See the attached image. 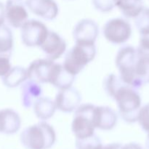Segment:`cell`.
I'll list each match as a JSON object with an SVG mask.
<instances>
[{
  "mask_svg": "<svg viewBox=\"0 0 149 149\" xmlns=\"http://www.w3.org/2000/svg\"><path fill=\"white\" fill-rule=\"evenodd\" d=\"M103 88L108 95L116 101L119 115L125 122L135 123L138 121L142 103L138 89L125 83L114 74L105 77Z\"/></svg>",
  "mask_w": 149,
  "mask_h": 149,
  "instance_id": "1",
  "label": "cell"
},
{
  "mask_svg": "<svg viewBox=\"0 0 149 149\" xmlns=\"http://www.w3.org/2000/svg\"><path fill=\"white\" fill-rule=\"evenodd\" d=\"M56 140L54 128L45 121L26 127L20 134L21 143L29 149H48Z\"/></svg>",
  "mask_w": 149,
  "mask_h": 149,
  "instance_id": "2",
  "label": "cell"
},
{
  "mask_svg": "<svg viewBox=\"0 0 149 149\" xmlns=\"http://www.w3.org/2000/svg\"><path fill=\"white\" fill-rule=\"evenodd\" d=\"M95 44L75 43V45L65 54L63 65L67 71L76 77L95 59Z\"/></svg>",
  "mask_w": 149,
  "mask_h": 149,
  "instance_id": "3",
  "label": "cell"
},
{
  "mask_svg": "<svg viewBox=\"0 0 149 149\" xmlns=\"http://www.w3.org/2000/svg\"><path fill=\"white\" fill-rule=\"evenodd\" d=\"M137 58V48L130 45H125L118 50L115 58V63L121 79L126 84L139 90L140 87L135 74Z\"/></svg>",
  "mask_w": 149,
  "mask_h": 149,
  "instance_id": "4",
  "label": "cell"
},
{
  "mask_svg": "<svg viewBox=\"0 0 149 149\" xmlns=\"http://www.w3.org/2000/svg\"><path fill=\"white\" fill-rule=\"evenodd\" d=\"M95 106L91 103H83L74 111L71 130L77 139L88 138L95 134V127L93 124Z\"/></svg>",
  "mask_w": 149,
  "mask_h": 149,
  "instance_id": "5",
  "label": "cell"
},
{
  "mask_svg": "<svg viewBox=\"0 0 149 149\" xmlns=\"http://www.w3.org/2000/svg\"><path fill=\"white\" fill-rule=\"evenodd\" d=\"M132 26L129 21L122 17L108 20L103 28V33L107 41L113 45H122L132 35Z\"/></svg>",
  "mask_w": 149,
  "mask_h": 149,
  "instance_id": "6",
  "label": "cell"
},
{
  "mask_svg": "<svg viewBox=\"0 0 149 149\" xmlns=\"http://www.w3.org/2000/svg\"><path fill=\"white\" fill-rule=\"evenodd\" d=\"M49 30L46 25L34 19L28 20L20 28L22 42L29 47H40L46 39Z\"/></svg>",
  "mask_w": 149,
  "mask_h": 149,
  "instance_id": "7",
  "label": "cell"
},
{
  "mask_svg": "<svg viewBox=\"0 0 149 149\" xmlns=\"http://www.w3.org/2000/svg\"><path fill=\"white\" fill-rule=\"evenodd\" d=\"M98 33V25L95 20L89 18L79 20L73 30L74 42L78 44H95Z\"/></svg>",
  "mask_w": 149,
  "mask_h": 149,
  "instance_id": "8",
  "label": "cell"
},
{
  "mask_svg": "<svg viewBox=\"0 0 149 149\" xmlns=\"http://www.w3.org/2000/svg\"><path fill=\"white\" fill-rule=\"evenodd\" d=\"M5 19L15 29H20L29 20V13L23 0H7L5 4Z\"/></svg>",
  "mask_w": 149,
  "mask_h": 149,
  "instance_id": "9",
  "label": "cell"
},
{
  "mask_svg": "<svg viewBox=\"0 0 149 149\" xmlns=\"http://www.w3.org/2000/svg\"><path fill=\"white\" fill-rule=\"evenodd\" d=\"M81 96L79 92L72 86L68 88L59 90L54 102L58 110L64 113H71L81 104Z\"/></svg>",
  "mask_w": 149,
  "mask_h": 149,
  "instance_id": "10",
  "label": "cell"
},
{
  "mask_svg": "<svg viewBox=\"0 0 149 149\" xmlns=\"http://www.w3.org/2000/svg\"><path fill=\"white\" fill-rule=\"evenodd\" d=\"M66 47L67 45L65 39L58 33L52 31H49L46 39L40 46L46 58L53 61L61 58L65 53Z\"/></svg>",
  "mask_w": 149,
  "mask_h": 149,
  "instance_id": "11",
  "label": "cell"
},
{
  "mask_svg": "<svg viewBox=\"0 0 149 149\" xmlns=\"http://www.w3.org/2000/svg\"><path fill=\"white\" fill-rule=\"evenodd\" d=\"M25 3L33 14L45 20H54L59 13V7L55 0H26Z\"/></svg>",
  "mask_w": 149,
  "mask_h": 149,
  "instance_id": "12",
  "label": "cell"
},
{
  "mask_svg": "<svg viewBox=\"0 0 149 149\" xmlns=\"http://www.w3.org/2000/svg\"><path fill=\"white\" fill-rule=\"evenodd\" d=\"M53 63V61L47 58H41L32 61L27 68L28 79L39 84L49 83V74Z\"/></svg>",
  "mask_w": 149,
  "mask_h": 149,
  "instance_id": "13",
  "label": "cell"
},
{
  "mask_svg": "<svg viewBox=\"0 0 149 149\" xmlns=\"http://www.w3.org/2000/svg\"><path fill=\"white\" fill-rule=\"evenodd\" d=\"M118 115L109 106H95L93 111V124L95 128L102 130H112L117 123Z\"/></svg>",
  "mask_w": 149,
  "mask_h": 149,
  "instance_id": "14",
  "label": "cell"
},
{
  "mask_svg": "<svg viewBox=\"0 0 149 149\" xmlns=\"http://www.w3.org/2000/svg\"><path fill=\"white\" fill-rule=\"evenodd\" d=\"M75 80V76L65 70L62 64L54 62L49 74V83L58 90L71 87Z\"/></svg>",
  "mask_w": 149,
  "mask_h": 149,
  "instance_id": "15",
  "label": "cell"
},
{
  "mask_svg": "<svg viewBox=\"0 0 149 149\" xmlns=\"http://www.w3.org/2000/svg\"><path fill=\"white\" fill-rule=\"evenodd\" d=\"M21 119L18 113L12 109L0 110V132L13 135L20 128Z\"/></svg>",
  "mask_w": 149,
  "mask_h": 149,
  "instance_id": "16",
  "label": "cell"
},
{
  "mask_svg": "<svg viewBox=\"0 0 149 149\" xmlns=\"http://www.w3.org/2000/svg\"><path fill=\"white\" fill-rule=\"evenodd\" d=\"M20 90L22 106L25 109L31 107L42 94V88L40 84L31 79H27L22 84Z\"/></svg>",
  "mask_w": 149,
  "mask_h": 149,
  "instance_id": "17",
  "label": "cell"
},
{
  "mask_svg": "<svg viewBox=\"0 0 149 149\" xmlns=\"http://www.w3.org/2000/svg\"><path fill=\"white\" fill-rule=\"evenodd\" d=\"M138 58L135 63V74L138 86L149 84V53L138 50Z\"/></svg>",
  "mask_w": 149,
  "mask_h": 149,
  "instance_id": "18",
  "label": "cell"
},
{
  "mask_svg": "<svg viewBox=\"0 0 149 149\" xmlns=\"http://www.w3.org/2000/svg\"><path fill=\"white\" fill-rule=\"evenodd\" d=\"M33 107L36 116L42 121H46L52 118L57 109L54 100L49 97L42 96L34 102Z\"/></svg>",
  "mask_w": 149,
  "mask_h": 149,
  "instance_id": "19",
  "label": "cell"
},
{
  "mask_svg": "<svg viewBox=\"0 0 149 149\" xmlns=\"http://www.w3.org/2000/svg\"><path fill=\"white\" fill-rule=\"evenodd\" d=\"M27 79V69L19 65L11 68L6 75L1 77L4 85L8 88L18 87Z\"/></svg>",
  "mask_w": 149,
  "mask_h": 149,
  "instance_id": "20",
  "label": "cell"
},
{
  "mask_svg": "<svg viewBox=\"0 0 149 149\" xmlns=\"http://www.w3.org/2000/svg\"><path fill=\"white\" fill-rule=\"evenodd\" d=\"M114 5L127 18H135L143 7V0H113Z\"/></svg>",
  "mask_w": 149,
  "mask_h": 149,
  "instance_id": "21",
  "label": "cell"
},
{
  "mask_svg": "<svg viewBox=\"0 0 149 149\" xmlns=\"http://www.w3.org/2000/svg\"><path fill=\"white\" fill-rule=\"evenodd\" d=\"M13 45V32L8 26L3 24L0 26V55L11 56Z\"/></svg>",
  "mask_w": 149,
  "mask_h": 149,
  "instance_id": "22",
  "label": "cell"
},
{
  "mask_svg": "<svg viewBox=\"0 0 149 149\" xmlns=\"http://www.w3.org/2000/svg\"><path fill=\"white\" fill-rule=\"evenodd\" d=\"M134 19L135 26L141 36L149 35V8L144 7Z\"/></svg>",
  "mask_w": 149,
  "mask_h": 149,
  "instance_id": "23",
  "label": "cell"
},
{
  "mask_svg": "<svg viewBox=\"0 0 149 149\" xmlns=\"http://www.w3.org/2000/svg\"><path fill=\"white\" fill-rule=\"evenodd\" d=\"M100 139L96 135L82 139H77L76 146L77 149H95L101 145Z\"/></svg>",
  "mask_w": 149,
  "mask_h": 149,
  "instance_id": "24",
  "label": "cell"
},
{
  "mask_svg": "<svg viewBox=\"0 0 149 149\" xmlns=\"http://www.w3.org/2000/svg\"><path fill=\"white\" fill-rule=\"evenodd\" d=\"M137 122L145 132L149 133V103L141 106Z\"/></svg>",
  "mask_w": 149,
  "mask_h": 149,
  "instance_id": "25",
  "label": "cell"
},
{
  "mask_svg": "<svg viewBox=\"0 0 149 149\" xmlns=\"http://www.w3.org/2000/svg\"><path fill=\"white\" fill-rule=\"evenodd\" d=\"M95 8L101 13H109L115 7L113 0H92Z\"/></svg>",
  "mask_w": 149,
  "mask_h": 149,
  "instance_id": "26",
  "label": "cell"
},
{
  "mask_svg": "<svg viewBox=\"0 0 149 149\" xmlns=\"http://www.w3.org/2000/svg\"><path fill=\"white\" fill-rule=\"evenodd\" d=\"M10 57L0 55V77H3L11 69Z\"/></svg>",
  "mask_w": 149,
  "mask_h": 149,
  "instance_id": "27",
  "label": "cell"
},
{
  "mask_svg": "<svg viewBox=\"0 0 149 149\" xmlns=\"http://www.w3.org/2000/svg\"><path fill=\"white\" fill-rule=\"evenodd\" d=\"M122 146H123L121 145L120 143H111V144H108V145L104 146L100 145L97 146L95 149H122Z\"/></svg>",
  "mask_w": 149,
  "mask_h": 149,
  "instance_id": "28",
  "label": "cell"
},
{
  "mask_svg": "<svg viewBox=\"0 0 149 149\" xmlns=\"http://www.w3.org/2000/svg\"><path fill=\"white\" fill-rule=\"evenodd\" d=\"M5 20V6L0 1V26L4 24Z\"/></svg>",
  "mask_w": 149,
  "mask_h": 149,
  "instance_id": "29",
  "label": "cell"
},
{
  "mask_svg": "<svg viewBox=\"0 0 149 149\" xmlns=\"http://www.w3.org/2000/svg\"><path fill=\"white\" fill-rule=\"evenodd\" d=\"M122 149H143L141 146L138 144L135 143H130L126 144L125 146H122Z\"/></svg>",
  "mask_w": 149,
  "mask_h": 149,
  "instance_id": "30",
  "label": "cell"
},
{
  "mask_svg": "<svg viewBox=\"0 0 149 149\" xmlns=\"http://www.w3.org/2000/svg\"><path fill=\"white\" fill-rule=\"evenodd\" d=\"M148 137H147V140H146V147L147 148L149 149V133H148Z\"/></svg>",
  "mask_w": 149,
  "mask_h": 149,
  "instance_id": "31",
  "label": "cell"
}]
</instances>
